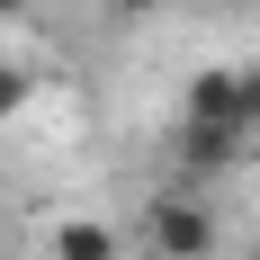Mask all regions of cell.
<instances>
[{
	"label": "cell",
	"instance_id": "cell-1",
	"mask_svg": "<svg viewBox=\"0 0 260 260\" xmlns=\"http://www.w3.org/2000/svg\"><path fill=\"white\" fill-rule=\"evenodd\" d=\"M180 117H198V126H234V135H260V72H224V63L188 72Z\"/></svg>",
	"mask_w": 260,
	"mask_h": 260
},
{
	"label": "cell",
	"instance_id": "cell-5",
	"mask_svg": "<svg viewBox=\"0 0 260 260\" xmlns=\"http://www.w3.org/2000/svg\"><path fill=\"white\" fill-rule=\"evenodd\" d=\"M27 90H36V81H27L18 63H0V117H18V108H27Z\"/></svg>",
	"mask_w": 260,
	"mask_h": 260
},
{
	"label": "cell",
	"instance_id": "cell-4",
	"mask_svg": "<svg viewBox=\"0 0 260 260\" xmlns=\"http://www.w3.org/2000/svg\"><path fill=\"white\" fill-rule=\"evenodd\" d=\"M54 260H117V234L99 215H72V224H54Z\"/></svg>",
	"mask_w": 260,
	"mask_h": 260
},
{
	"label": "cell",
	"instance_id": "cell-6",
	"mask_svg": "<svg viewBox=\"0 0 260 260\" xmlns=\"http://www.w3.org/2000/svg\"><path fill=\"white\" fill-rule=\"evenodd\" d=\"M27 9H36V0H0V18H27Z\"/></svg>",
	"mask_w": 260,
	"mask_h": 260
},
{
	"label": "cell",
	"instance_id": "cell-2",
	"mask_svg": "<svg viewBox=\"0 0 260 260\" xmlns=\"http://www.w3.org/2000/svg\"><path fill=\"white\" fill-rule=\"evenodd\" d=\"M242 153H251V135H234V126H198V117H180V135H171L180 180H224Z\"/></svg>",
	"mask_w": 260,
	"mask_h": 260
},
{
	"label": "cell",
	"instance_id": "cell-3",
	"mask_svg": "<svg viewBox=\"0 0 260 260\" xmlns=\"http://www.w3.org/2000/svg\"><path fill=\"white\" fill-rule=\"evenodd\" d=\"M144 224H153V251L161 260H207L215 251V215L198 207V198H161Z\"/></svg>",
	"mask_w": 260,
	"mask_h": 260
}]
</instances>
